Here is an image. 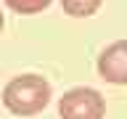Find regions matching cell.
<instances>
[{
  "mask_svg": "<svg viewBox=\"0 0 127 119\" xmlns=\"http://www.w3.org/2000/svg\"><path fill=\"white\" fill-rule=\"evenodd\" d=\"M50 82L40 74H19L3 87V106L16 117H34L50 103Z\"/></svg>",
  "mask_w": 127,
  "mask_h": 119,
  "instance_id": "1",
  "label": "cell"
},
{
  "mask_svg": "<svg viewBox=\"0 0 127 119\" xmlns=\"http://www.w3.org/2000/svg\"><path fill=\"white\" fill-rule=\"evenodd\" d=\"M58 117L61 119H103L106 117V98L95 87H87V85L69 87L58 98Z\"/></svg>",
  "mask_w": 127,
  "mask_h": 119,
  "instance_id": "2",
  "label": "cell"
},
{
  "mask_svg": "<svg viewBox=\"0 0 127 119\" xmlns=\"http://www.w3.org/2000/svg\"><path fill=\"white\" fill-rule=\"evenodd\" d=\"M98 74L111 85H127V40H114L98 56Z\"/></svg>",
  "mask_w": 127,
  "mask_h": 119,
  "instance_id": "3",
  "label": "cell"
},
{
  "mask_svg": "<svg viewBox=\"0 0 127 119\" xmlns=\"http://www.w3.org/2000/svg\"><path fill=\"white\" fill-rule=\"evenodd\" d=\"M101 3L103 0H61V8L64 13L74 16V19H87L101 8Z\"/></svg>",
  "mask_w": 127,
  "mask_h": 119,
  "instance_id": "4",
  "label": "cell"
},
{
  "mask_svg": "<svg viewBox=\"0 0 127 119\" xmlns=\"http://www.w3.org/2000/svg\"><path fill=\"white\" fill-rule=\"evenodd\" d=\"M53 0H5V5L13 11V13H21V16H32V13H40L45 11Z\"/></svg>",
  "mask_w": 127,
  "mask_h": 119,
  "instance_id": "5",
  "label": "cell"
},
{
  "mask_svg": "<svg viewBox=\"0 0 127 119\" xmlns=\"http://www.w3.org/2000/svg\"><path fill=\"white\" fill-rule=\"evenodd\" d=\"M3 27H5V19H3V13H0V32H3Z\"/></svg>",
  "mask_w": 127,
  "mask_h": 119,
  "instance_id": "6",
  "label": "cell"
}]
</instances>
